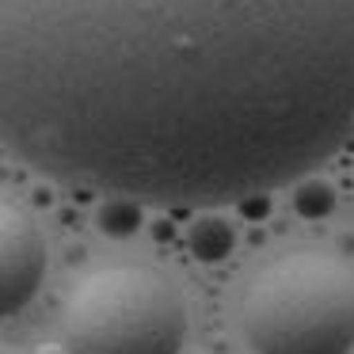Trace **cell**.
I'll return each mask as SVG.
<instances>
[{
  "label": "cell",
  "mask_w": 354,
  "mask_h": 354,
  "mask_svg": "<svg viewBox=\"0 0 354 354\" xmlns=\"http://www.w3.org/2000/svg\"><path fill=\"white\" fill-rule=\"evenodd\" d=\"M232 244V232L225 229L221 221H202L198 229H194V252L202 255V259H217V255H225Z\"/></svg>",
  "instance_id": "obj_5"
},
{
  "label": "cell",
  "mask_w": 354,
  "mask_h": 354,
  "mask_svg": "<svg viewBox=\"0 0 354 354\" xmlns=\"http://www.w3.org/2000/svg\"><path fill=\"white\" fill-rule=\"evenodd\" d=\"M62 328L69 354H179L187 308L160 270L111 263L73 286Z\"/></svg>",
  "instance_id": "obj_3"
},
{
  "label": "cell",
  "mask_w": 354,
  "mask_h": 354,
  "mask_svg": "<svg viewBox=\"0 0 354 354\" xmlns=\"http://www.w3.org/2000/svg\"><path fill=\"white\" fill-rule=\"evenodd\" d=\"M35 354H69V351H65V346H57V343H42Z\"/></svg>",
  "instance_id": "obj_7"
},
{
  "label": "cell",
  "mask_w": 354,
  "mask_h": 354,
  "mask_svg": "<svg viewBox=\"0 0 354 354\" xmlns=\"http://www.w3.org/2000/svg\"><path fill=\"white\" fill-rule=\"evenodd\" d=\"M354 133V0H0V149L149 206L293 183Z\"/></svg>",
  "instance_id": "obj_1"
},
{
  "label": "cell",
  "mask_w": 354,
  "mask_h": 354,
  "mask_svg": "<svg viewBox=\"0 0 354 354\" xmlns=\"http://www.w3.org/2000/svg\"><path fill=\"white\" fill-rule=\"evenodd\" d=\"M46 240L24 209L0 202V316H12L39 293Z\"/></svg>",
  "instance_id": "obj_4"
},
{
  "label": "cell",
  "mask_w": 354,
  "mask_h": 354,
  "mask_svg": "<svg viewBox=\"0 0 354 354\" xmlns=\"http://www.w3.org/2000/svg\"><path fill=\"white\" fill-rule=\"evenodd\" d=\"M297 206H301V214L316 217V214H324V209L331 206V191L328 187H308V191L297 194Z\"/></svg>",
  "instance_id": "obj_6"
},
{
  "label": "cell",
  "mask_w": 354,
  "mask_h": 354,
  "mask_svg": "<svg viewBox=\"0 0 354 354\" xmlns=\"http://www.w3.org/2000/svg\"><path fill=\"white\" fill-rule=\"evenodd\" d=\"M240 328L255 354H351L354 274L324 252H286L252 274Z\"/></svg>",
  "instance_id": "obj_2"
}]
</instances>
